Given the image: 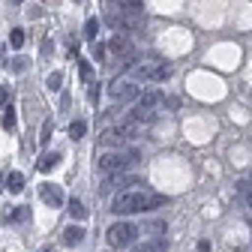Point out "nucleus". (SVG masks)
Returning a JSON list of instances; mask_svg holds the SVG:
<instances>
[{"instance_id":"nucleus-4","label":"nucleus","mask_w":252,"mask_h":252,"mask_svg":"<svg viewBox=\"0 0 252 252\" xmlns=\"http://www.w3.org/2000/svg\"><path fill=\"white\" fill-rule=\"evenodd\" d=\"M135 237H138V228H135L132 222H114V225L108 228V243H111L114 249H126V246H132V243H135Z\"/></svg>"},{"instance_id":"nucleus-18","label":"nucleus","mask_w":252,"mask_h":252,"mask_svg":"<svg viewBox=\"0 0 252 252\" xmlns=\"http://www.w3.org/2000/svg\"><path fill=\"white\" fill-rule=\"evenodd\" d=\"M9 45H12V48H21V45H24V30H21V27H15L12 33H9Z\"/></svg>"},{"instance_id":"nucleus-27","label":"nucleus","mask_w":252,"mask_h":252,"mask_svg":"<svg viewBox=\"0 0 252 252\" xmlns=\"http://www.w3.org/2000/svg\"><path fill=\"white\" fill-rule=\"evenodd\" d=\"M90 75H93V69H90V63H81V78H84V81H90Z\"/></svg>"},{"instance_id":"nucleus-1","label":"nucleus","mask_w":252,"mask_h":252,"mask_svg":"<svg viewBox=\"0 0 252 252\" xmlns=\"http://www.w3.org/2000/svg\"><path fill=\"white\" fill-rule=\"evenodd\" d=\"M162 201H165V198H162L159 192H150V189H129V192L114 195L111 213H117V216H126V213H144V210L159 207Z\"/></svg>"},{"instance_id":"nucleus-9","label":"nucleus","mask_w":252,"mask_h":252,"mask_svg":"<svg viewBox=\"0 0 252 252\" xmlns=\"http://www.w3.org/2000/svg\"><path fill=\"white\" fill-rule=\"evenodd\" d=\"M108 51L117 54V57H129V54H135V51H132V42L126 39L123 33H114V36L108 39Z\"/></svg>"},{"instance_id":"nucleus-20","label":"nucleus","mask_w":252,"mask_h":252,"mask_svg":"<svg viewBox=\"0 0 252 252\" xmlns=\"http://www.w3.org/2000/svg\"><path fill=\"white\" fill-rule=\"evenodd\" d=\"M12 219H15V222H27V219H30V210H27V207H15V210H12Z\"/></svg>"},{"instance_id":"nucleus-7","label":"nucleus","mask_w":252,"mask_h":252,"mask_svg":"<svg viewBox=\"0 0 252 252\" xmlns=\"http://www.w3.org/2000/svg\"><path fill=\"white\" fill-rule=\"evenodd\" d=\"M108 96L114 99V102H132V99H138L141 96V87L135 84V81H111V87H108Z\"/></svg>"},{"instance_id":"nucleus-8","label":"nucleus","mask_w":252,"mask_h":252,"mask_svg":"<svg viewBox=\"0 0 252 252\" xmlns=\"http://www.w3.org/2000/svg\"><path fill=\"white\" fill-rule=\"evenodd\" d=\"M39 198H42L48 207H63V192H60L54 183H42V186H39Z\"/></svg>"},{"instance_id":"nucleus-19","label":"nucleus","mask_w":252,"mask_h":252,"mask_svg":"<svg viewBox=\"0 0 252 252\" xmlns=\"http://www.w3.org/2000/svg\"><path fill=\"white\" fill-rule=\"evenodd\" d=\"M165 249V243L162 240H153V243H144L141 249H135V252H162Z\"/></svg>"},{"instance_id":"nucleus-17","label":"nucleus","mask_w":252,"mask_h":252,"mask_svg":"<svg viewBox=\"0 0 252 252\" xmlns=\"http://www.w3.org/2000/svg\"><path fill=\"white\" fill-rule=\"evenodd\" d=\"M96 30H99V21H96V18H87V24H84V36H87V39H96Z\"/></svg>"},{"instance_id":"nucleus-2","label":"nucleus","mask_w":252,"mask_h":252,"mask_svg":"<svg viewBox=\"0 0 252 252\" xmlns=\"http://www.w3.org/2000/svg\"><path fill=\"white\" fill-rule=\"evenodd\" d=\"M138 162V153L132 150H114V153H105L102 159H99V171L102 174H120L126 168H132Z\"/></svg>"},{"instance_id":"nucleus-26","label":"nucleus","mask_w":252,"mask_h":252,"mask_svg":"<svg viewBox=\"0 0 252 252\" xmlns=\"http://www.w3.org/2000/svg\"><path fill=\"white\" fill-rule=\"evenodd\" d=\"M87 99H90V102H96V99H99V84H90V90H87Z\"/></svg>"},{"instance_id":"nucleus-10","label":"nucleus","mask_w":252,"mask_h":252,"mask_svg":"<svg viewBox=\"0 0 252 252\" xmlns=\"http://www.w3.org/2000/svg\"><path fill=\"white\" fill-rule=\"evenodd\" d=\"M129 120H135L138 126H144V123H153V120H156V111H153V108H144V105L135 102V108L129 111Z\"/></svg>"},{"instance_id":"nucleus-23","label":"nucleus","mask_w":252,"mask_h":252,"mask_svg":"<svg viewBox=\"0 0 252 252\" xmlns=\"http://www.w3.org/2000/svg\"><path fill=\"white\" fill-rule=\"evenodd\" d=\"M60 81H63V75L60 72H51L48 75V90H60Z\"/></svg>"},{"instance_id":"nucleus-22","label":"nucleus","mask_w":252,"mask_h":252,"mask_svg":"<svg viewBox=\"0 0 252 252\" xmlns=\"http://www.w3.org/2000/svg\"><path fill=\"white\" fill-rule=\"evenodd\" d=\"M111 3H117V6H123V9H138L141 0H111Z\"/></svg>"},{"instance_id":"nucleus-24","label":"nucleus","mask_w":252,"mask_h":252,"mask_svg":"<svg viewBox=\"0 0 252 252\" xmlns=\"http://www.w3.org/2000/svg\"><path fill=\"white\" fill-rule=\"evenodd\" d=\"M3 126H6V129H12V126H15V111H12V108H6V114H3Z\"/></svg>"},{"instance_id":"nucleus-16","label":"nucleus","mask_w":252,"mask_h":252,"mask_svg":"<svg viewBox=\"0 0 252 252\" xmlns=\"http://www.w3.org/2000/svg\"><path fill=\"white\" fill-rule=\"evenodd\" d=\"M84 132H87V126H84V120H75L72 126H69V138H84Z\"/></svg>"},{"instance_id":"nucleus-11","label":"nucleus","mask_w":252,"mask_h":252,"mask_svg":"<svg viewBox=\"0 0 252 252\" xmlns=\"http://www.w3.org/2000/svg\"><path fill=\"white\" fill-rule=\"evenodd\" d=\"M165 102V96L159 90H144L141 96H138V105H144V108H156V105H162Z\"/></svg>"},{"instance_id":"nucleus-12","label":"nucleus","mask_w":252,"mask_h":252,"mask_svg":"<svg viewBox=\"0 0 252 252\" xmlns=\"http://www.w3.org/2000/svg\"><path fill=\"white\" fill-rule=\"evenodd\" d=\"M84 240V228L81 225H66V231H63V243L66 246H78Z\"/></svg>"},{"instance_id":"nucleus-25","label":"nucleus","mask_w":252,"mask_h":252,"mask_svg":"<svg viewBox=\"0 0 252 252\" xmlns=\"http://www.w3.org/2000/svg\"><path fill=\"white\" fill-rule=\"evenodd\" d=\"M12 69H15V72H24V69H27V60H24V57H15V60H12Z\"/></svg>"},{"instance_id":"nucleus-30","label":"nucleus","mask_w":252,"mask_h":252,"mask_svg":"<svg viewBox=\"0 0 252 252\" xmlns=\"http://www.w3.org/2000/svg\"><path fill=\"white\" fill-rule=\"evenodd\" d=\"M42 252H54V249H42Z\"/></svg>"},{"instance_id":"nucleus-5","label":"nucleus","mask_w":252,"mask_h":252,"mask_svg":"<svg viewBox=\"0 0 252 252\" xmlns=\"http://www.w3.org/2000/svg\"><path fill=\"white\" fill-rule=\"evenodd\" d=\"M111 24L120 27V30H141L144 27V6H138V9L117 6V12L111 15Z\"/></svg>"},{"instance_id":"nucleus-29","label":"nucleus","mask_w":252,"mask_h":252,"mask_svg":"<svg viewBox=\"0 0 252 252\" xmlns=\"http://www.w3.org/2000/svg\"><path fill=\"white\" fill-rule=\"evenodd\" d=\"M6 99H9V90H6V87H0V105H3Z\"/></svg>"},{"instance_id":"nucleus-13","label":"nucleus","mask_w":252,"mask_h":252,"mask_svg":"<svg viewBox=\"0 0 252 252\" xmlns=\"http://www.w3.org/2000/svg\"><path fill=\"white\" fill-rule=\"evenodd\" d=\"M57 165H60V153H45V156H42V159L36 162V168H39L42 174H48V171H54Z\"/></svg>"},{"instance_id":"nucleus-3","label":"nucleus","mask_w":252,"mask_h":252,"mask_svg":"<svg viewBox=\"0 0 252 252\" xmlns=\"http://www.w3.org/2000/svg\"><path fill=\"white\" fill-rule=\"evenodd\" d=\"M138 132H141V126H138L135 120H126V123L111 126V129L102 132V144H108V147H123V144H129Z\"/></svg>"},{"instance_id":"nucleus-6","label":"nucleus","mask_w":252,"mask_h":252,"mask_svg":"<svg viewBox=\"0 0 252 252\" xmlns=\"http://www.w3.org/2000/svg\"><path fill=\"white\" fill-rule=\"evenodd\" d=\"M171 72H174V69L168 66V63H141V66H135V78H141V81H153V84L168 81Z\"/></svg>"},{"instance_id":"nucleus-21","label":"nucleus","mask_w":252,"mask_h":252,"mask_svg":"<svg viewBox=\"0 0 252 252\" xmlns=\"http://www.w3.org/2000/svg\"><path fill=\"white\" fill-rule=\"evenodd\" d=\"M240 195L246 198V204H249V210H252V183H246V180L240 183Z\"/></svg>"},{"instance_id":"nucleus-28","label":"nucleus","mask_w":252,"mask_h":252,"mask_svg":"<svg viewBox=\"0 0 252 252\" xmlns=\"http://www.w3.org/2000/svg\"><path fill=\"white\" fill-rule=\"evenodd\" d=\"M48 138H51V123H45V126H42V144H45Z\"/></svg>"},{"instance_id":"nucleus-15","label":"nucleus","mask_w":252,"mask_h":252,"mask_svg":"<svg viewBox=\"0 0 252 252\" xmlns=\"http://www.w3.org/2000/svg\"><path fill=\"white\" fill-rule=\"evenodd\" d=\"M69 213H72L75 219H87V210H84V204H81L78 198H69Z\"/></svg>"},{"instance_id":"nucleus-14","label":"nucleus","mask_w":252,"mask_h":252,"mask_svg":"<svg viewBox=\"0 0 252 252\" xmlns=\"http://www.w3.org/2000/svg\"><path fill=\"white\" fill-rule=\"evenodd\" d=\"M6 189H9V192H21V189H24V174L21 171H12L6 177Z\"/></svg>"},{"instance_id":"nucleus-31","label":"nucleus","mask_w":252,"mask_h":252,"mask_svg":"<svg viewBox=\"0 0 252 252\" xmlns=\"http://www.w3.org/2000/svg\"><path fill=\"white\" fill-rule=\"evenodd\" d=\"M12 3H21V0H12Z\"/></svg>"}]
</instances>
